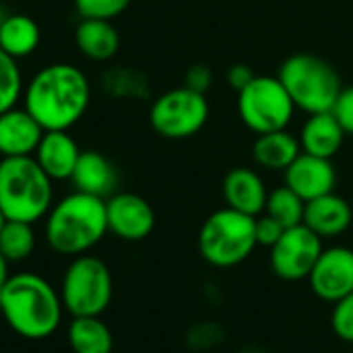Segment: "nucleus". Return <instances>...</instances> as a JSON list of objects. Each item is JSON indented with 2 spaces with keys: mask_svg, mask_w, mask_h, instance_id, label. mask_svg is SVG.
<instances>
[{
  "mask_svg": "<svg viewBox=\"0 0 353 353\" xmlns=\"http://www.w3.org/2000/svg\"><path fill=\"white\" fill-rule=\"evenodd\" d=\"M90 98L88 75L71 63L40 69L23 90V106L44 131H69L85 114Z\"/></svg>",
  "mask_w": 353,
  "mask_h": 353,
  "instance_id": "f257e3e1",
  "label": "nucleus"
},
{
  "mask_svg": "<svg viewBox=\"0 0 353 353\" xmlns=\"http://www.w3.org/2000/svg\"><path fill=\"white\" fill-rule=\"evenodd\" d=\"M63 307L61 295L40 274H11L3 287L0 312L9 326L26 339L50 336L61 324Z\"/></svg>",
  "mask_w": 353,
  "mask_h": 353,
  "instance_id": "f03ea898",
  "label": "nucleus"
},
{
  "mask_svg": "<svg viewBox=\"0 0 353 353\" xmlns=\"http://www.w3.org/2000/svg\"><path fill=\"white\" fill-rule=\"evenodd\" d=\"M106 233V200L79 190L61 198L46 214V241L63 256L88 254Z\"/></svg>",
  "mask_w": 353,
  "mask_h": 353,
  "instance_id": "7ed1b4c3",
  "label": "nucleus"
},
{
  "mask_svg": "<svg viewBox=\"0 0 353 353\" xmlns=\"http://www.w3.org/2000/svg\"><path fill=\"white\" fill-rule=\"evenodd\" d=\"M52 179L34 156L0 160V210L9 221H42L52 208Z\"/></svg>",
  "mask_w": 353,
  "mask_h": 353,
  "instance_id": "20e7f679",
  "label": "nucleus"
},
{
  "mask_svg": "<svg viewBox=\"0 0 353 353\" xmlns=\"http://www.w3.org/2000/svg\"><path fill=\"white\" fill-rule=\"evenodd\" d=\"M276 77L289 92L295 108L307 114L332 110L343 90L336 69L312 52H297L285 59Z\"/></svg>",
  "mask_w": 353,
  "mask_h": 353,
  "instance_id": "39448f33",
  "label": "nucleus"
},
{
  "mask_svg": "<svg viewBox=\"0 0 353 353\" xmlns=\"http://www.w3.org/2000/svg\"><path fill=\"white\" fill-rule=\"evenodd\" d=\"M256 248V216L229 206L212 212L198 235V250L214 268H233L245 262Z\"/></svg>",
  "mask_w": 353,
  "mask_h": 353,
  "instance_id": "423d86ee",
  "label": "nucleus"
},
{
  "mask_svg": "<svg viewBox=\"0 0 353 353\" xmlns=\"http://www.w3.org/2000/svg\"><path fill=\"white\" fill-rule=\"evenodd\" d=\"M61 299L73 318L100 316L112 299V274L108 266L90 254L75 256L65 270Z\"/></svg>",
  "mask_w": 353,
  "mask_h": 353,
  "instance_id": "0eeeda50",
  "label": "nucleus"
},
{
  "mask_svg": "<svg viewBox=\"0 0 353 353\" xmlns=\"http://www.w3.org/2000/svg\"><path fill=\"white\" fill-rule=\"evenodd\" d=\"M237 112L250 131L262 135L287 129L295 104L279 77L256 75L241 92H237Z\"/></svg>",
  "mask_w": 353,
  "mask_h": 353,
  "instance_id": "6e6552de",
  "label": "nucleus"
},
{
  "mask_svg": "<svg viewBox=\"0 0 353 353\" xmlns=\"http://www.w3.org/2000/svg\"><path fill=\"white\" fill-rule=\"evenodd\" d=\"M210 117L206 94L188 85L160 94L150 106V125L164 139H188L200 133Z\"/></svg>",
  "mask_w": 353,
  "mask_h": 353,
  "instance_id": "1a4fd4ad",
  "label": "nucleus"
},
{
  "mask_svg": "<svg viewBox=\"0 0 353 353\" xmlns=\"http://www.w3.org/2000/svg\"><path fill=\"white\" fill-rule=\"evenodd\" d=\"M322 250V237L301 223L285 229L281 239L270 248V268L283 281L307 279Z\"/></svg>",
  "mask_w": 353,
  "mask_h": 353,
  "instance_id": "9d476101",
  "label": "nucleus"
},
{
  "mask_svg": "<svg viewBox=\"0 0 353 353\" xmlns=\"http://www.w3.org/2000/svg\"><path fill=\"white\" fill-rule=\"evenodd\" d=\"M312 293L328 303H336L353 291V250L334 245L322 250L307 276Z\"/></svg>",
  "mask_w": 353,
  "mask_h": 353,
  "instance_id": "9b49d317",
  "label": "nucleus"
},
{
  "mask_svg": "<svg viewBox=\"0 0 353 353\" xmlns=\"http://www.w3.org/2000/svg\"><path fill=\"white\" fill-rule=\"evenodd\" d=\"M108 231L123 241H141L152 235L156 214L148 200L131 192H119L106 198Z\"/></svg>",
  "mask_w": 353,
  "mask_h": 353,
  "instance_id": "f8f14e48",
  "label": "nucleus"
},
{
  "mask_svg": "<svg viewBox=\"0 0 353 353\" xmlns=\"http://www.w3.org/2000/svg\"><path fill=\"white\" fill-rule=\"evenodd\" d=\"M285 185L291 188L303 202L332 194L336 185V170L330 158H320L301 152L285 168Z\"/></svg>",
  "mask_w": 353,
  "mask_h": 353,
  "instance_id": "ddd939ff",
  "label": "nucleus"
},
{
  "mask_svg": "<svg viewBox=\"0 0 353 353\" xmlns=\"http://www.w3.org/2000/svg\"><path fill=\"white\" fill-rule=\"evenodd\" d=\"M44 127L23 108H9L0 112V156H34Z\"/></svg>",
  "mask_w": 353,
  "mask_h": 353,
  "instance_id": "4468645a",
  "label": "nucleus"
},
{
  "mask_svg": "<svg viewBox=\"0 0 353 353\" xmlns=\"http://www.w3.org/2000/svg\"><path fill=\"white\" fill-rule=\"evenodd\" d=\"M223 198L229 208H235L250 216H260L266 210L268 190L264 179L248 166H235L225 174Z\"/></svg>",
  "mask_w": 353,
  "mask_h": 353,
  "instance_id": "2eb2a0df",
  "label": "nucleus"
},
{
  "mask_svg": "<svg viewBox=\"0 0 353 353\" xmlns=\"http://www.w3.org/2000/svg\"><path fill=\"white\" fill-rule=\"evenodd\" d=\"M81 150L69 131H44L34 158L52 181H71Z\"/></svg>",
  "mask_w": 353,
  "mask_h": 353,
  "instance_id": "dca6fc26",
  "label": "nucleus"
},
{
  "mask_svg": "<svg viewBox=\"0 0 353 353\" xmlns=\"http://www.w3.org/2000/svg\"><path fill=\"white\" fill-rule=\"evenodd\" d=\"M351 221H353V212L349 202L336 196L334 192L305 202L303 225L310 227L322 239H332L343 235L351 227Z\"/></svg>",
  "mask_w": 353,
  "mask_h": 353,
  "instance_id": "f3484780",
  "label": "nucleus"
},
{
  "mask_svg": "<svg viewBox=\"0 0 353 353\" xmlns=\"http://www.w3.org/2000/svg\"><path fill=\"white\" fill-rule=\"evenodd\" d=\"M71 181L75 185V190L98 196V198H110L112 194H117V183H119V174L114 164L96 150H85L81 152L77 166L73 170Z\"/></svg>",
  "mask_w": 353,
  "mask_h": 353,
  "instance_id": "a211bd4d",
  "label": "nucleus"
},
{
  "mask_svg": "<svg viewBox=\"0 0 353 353\" xmlns=\"http://www.w3.org/2000/svg\"><path fill=\"white\" fill-rule=\"evenodd\" d=\"M345 135L347 133L336 121V117L332 114V110L310 114L299 133L301 152H307L320 158H332L341 150Z\"/></svg>",
  "mask_w": 353,
  "mask_h": 353,
  "instance_id": "6ab92c4d",
  "label": "nucleus"
},
{
  "mask_svg": "<svg viewBox=\"0 0 353 353\" xmlns=\"http://www.w3.org/2000/svg\"><path fill=\"white\" fill-rule=\"evenodd\" d=\"M75 46L77 50L96 63L110 61L121 46V36L112 21L106 19H81L75 28Z\"/></svg>",
  "mask_w": 353,
  "mask_h": 353,
  "instance_id": "aec40b11",
  "label": "nucleus"
},
{
  "mask_svg": "<svg viewBox=\"0 0 353 353\" xmlns=\"http://www.w3.org/2000/svg\"><path fill=\"white\" fill-rule=\"evenodd\" d=\"M301 154L299 137L289 133L287 129L270 131L258 135V139L252 145L254 162L268 170H283Z\"/></svg>",
  "mask_w": 353,
  "mask_h": 353,
  "instance_id": "412c9836",
  "label": "nucleus"
},
{
  "mask_svg": "<svg viewBox=\"0 0 353 353\" xmlns=\"http://www.w3.org/2000/svg\"><path fill=\"white\" fill-rule=\"evenodd\" d=\"M42 42V30L38 21L26 13H11L0 26V48L13 59L32 57Z\"/></svg>",
  "mask_w": 353,
  "mask_h": 353,
  "instance_id": "4be33fe9",
  "label": "nucleus"
},
{
  "mask_svg": "<svg viewBox=\"0 0 353 353\" xmlns=\"http://www.w3.org/2000/svg\"><path fill=\"white\" fill-rule=\"evenodd\" d=\"M67 339L75 353H110L114 345L112 332L100 316H75Z\"/></svg>",
  "mask_w": 353,
  "mask_h": 353,
  "instance_id": "5701e85b",
  "label": "nucleus"
},
{
  "mask_svg": "<svg viewBox=\"0 0 353 353\" xmlns=\"http://www.w3.org/2000/svg\"><path fill=\"white\" fill-rule=\"evenodd\" d=\"M36 233L32 223L23 221H7L0 231V252L9 262H21L34 254Z\"/></svg>",
  "mask_w": 353,
  "mask_h": 353,
  "instance_id": "b1692460",
  "label": "nucleus"
},
{
  "mask_svg": "<svg viewBox=\"0 0 353 353\" xmlns=\"http://www.w3.org/2000/svg\"><path fill=\"white\" fill-rule=\"evenodd\" d=\"M266 214L276 219L285 229L297 227L303 223V212H305V202L287 185H281L268 194L266 200Z\"/></svg>",
  "mask_w": 353,
  "mask_h": 353,
  "instance_id": "393cba45",
  "label": "nucleus"
},
{
  "mask_svg": "<svg viewBox=\"0 0 353 353\" xmlns=\"http://www.w3.org/2000/svg\"><path fill=\"white\" fill-rule=\"evenodd\" d=\"M23 75L17 59L0 48V112H5L23 98Z\"/></svg>",
  "mask_w": 353,
  "mask_h": 353,
  "instance_id": "a878e982",
  "label": "nucleus"
},
{
  "mask_svg": "<svg viewBox=\"0 0 353 353\" xmlns=\"http://www.w3.org/2000/svg\"><path fill=\"white\" fill-rule=\"evenodd\" d=\"M73 5L81 19L112 21L127 11L131 0H73Z\"/></svg>",
  "mask_w": 353,
  "mask_h": 353,
  "instance_id": "bb28decb",
  "label": "nucleus"
},
{
  "mask_svg": "<svg viewBox=\"0 0 353 353\" xmlns=\"http://www.w3.org/2000/svg\"><path fill=\"white\" fill-rule=\"evenodd\" d=\"M330 326L341 341L353 343V291L334 303Z\"/></svg>",
  "mask_w": 353,
  "mask_h": 353,
  "instance_id": "cd10ccee",
  "label": "nucleus"
},
{
  "mask_svg": "<svg viewBox=\"0 0 353 353\" xmlns=\"http://www.w3.org/2000/svg\"><path fill=\"white\" fill-rule=\"evenodd\" d=\"M106 85L108 90H112L117 96H137V92L129 85H137V88H145V81L141 75L133 73V71H112L106 75Z\"/></svg>",
  "mask_w": 353,
  "mask_h": 353,
  "instance_id": "c85d7f7f",
  "label": "nucleus"
},
{
  "mask_svg": "<svg viewBox=\"0 0 353 353\" xmlns=\"http://www.w3.org/2000/svg\"><path fill=\"white\" fill-rule=\"evenodd\" d=\"M283 233H285V227L276 219H272L270 214L256 216V241H258V245L270 250L281 239Z\"/></svg>",
  "mask_w": 353,
  "mask_h": 353,
  "instance_id": "c756f323",
  "label": "nucleus"
},
{
  "mask_svg": "<svg viewBox=\"0 0 353 353\" xmlns=\"http://www.w3.org/2000/svg\"><path fill=\"white\" fill-rule=\"evenodd\" d=\"M332 114L336 117V121L341 123L345 133L353 135V85H347L341 90V94L332 106Z\"/></svg>",
  "mask_w": 353,
  "mask_h": 353,
  "instance_id": "7c9ffc66",
  "label": "nucleus"
},
{
  "mask_svg": "<svg viewBox=\"0 0 353 353\" xmlns=\"http://www.w3.org/2000/svg\"><path fill=\"white\" fill-rule=\"evenodd\" d=\"M212 79H214V75H212V69L208 65H194V67L188 69L183 85L206 94L210 90V85H212Z\"/></svg>",
  "mask_w": 353,
  "mask_h": 353,
  "instance_id": "2f4dec72",
  "label": "nucleus"
},
{
  "mask_svg": "<svg viewBox=\"0 0 353 353\" xmlns=\"http://www.w3.org/2000/svg\"><path fill=\"white\" fill-rule=\"evenodd\" d=\"M254 77H256V75H254L252 67H248V65H243V63H237V65L229 67V71H227V83H229V88L235 90V92H241Z\"/></svg>",
  "mask_w": 353,
  "mask_h": 353,
  "instance_id": "473e14b6",
  "label": "nucleus"
},
{
  "mask_svg": "<svg viewBox=\"0 0 353 353\" xmlns=\"http://www.w3.org/2000/svg\"><path fill=\"white\" fill-rule=\"evenodd\" d=\"M9 260L3 256V252H0V301H3V287L7 285V281H9Z\"/></svg>",
  "mask_w": 353,
  "mask_h": 353,
  "instance_id": "72a5a7b5",
  "label": "nucleus"
},
{
  "mask_svg": "<svg viewBox=\"0 0 353 353\" xmlns=\"http://www.w3.org/2000/svg\"><path fill=\"white\" fill-rule=\"evenodd\" d=\"M9 219L5 216V212L3 210H0V231H3V227H5V223H7Z\"/></svg>",
  "mask_w": 353,
  "mask_h": 353,
  "instance_id": "f704fd0d",
  "label": "nucleus"
},
{
  "mask_svg": "<svg viewBox=\"0 0 353 353\" xmlns=\"http://www.w3.org/2000/svg\"><path fill=\"white\" fill-rule=\"evenodd\" d=\"M9 17V13H5V9L3 7H0V26H3L5 23V19Z\"/></svg>",
  "mask_w": 353,
  "mask_h": 353,
  "instance_id": "c9c22d12",
  "label": "nucleus"
},
{
  "mask_svg": "<svg viewBox=\"0 0 353 353\" xmlns=\"http://www.w3.org/2000/svg\"><path fill=\"white\" fill-rule=\"evenodd\" d=\"M245 353H260V351H245Z\"/></svg>",
  "mask_w": 353,
  "mask_h": 353,
  "instance_id": "e433bc0d",
  "label": "nucleus"
}]
</instances>
